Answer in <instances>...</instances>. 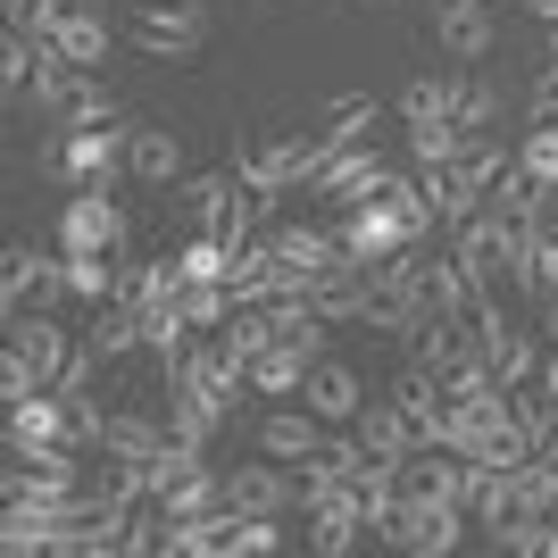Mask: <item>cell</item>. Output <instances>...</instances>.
Returning <instances> with one entry per match:
<instances>
[{"label":"cell","instance_id":"11","mask_svg":"<svg viewBox=\"0 0 558 558\" xmlns=\"http://www.w3.org/2000/svg\"><path fill=\"white\" fill-rule=\"evenodd\" d=\"M301 400H308V409H317L326 425H350L359 409H367V384H359V367H342V359H308Z\"/></svg>","mask_w":558,"mask_h":558},{"label":"cell","instance_id":"18","mask_svg":"<svg viewBox=\"0 0 558 558\" xmlns=\"http://www.w3.org/2000/svg\"><path fill=\"white\" fill-rule=\"evenodd\" d=\"M350 434L367 442V459H409V450H417V425L400 417V400H367V409L350 417Z\"/></svg>","mask_w":558,"mask_h":558},{"label":"cell","instance_id":"29","mask_svg":"<svg viewBox=\"0 0 558 558\" xmlns=\"http://www.w3.org/2000/svg\"><path fill=\"white\" fill-rule=\"evenodd\" d=\"M175 192H184L192 226H209V233H217V226H226V209L242 201V175H184Z\"/></svg>","mask_w":558,"mask_h":558},{"label":"cell","instance_id":"41","mask_svg":"<svg viewBox=\"0 0 558 558\" xmlns=\"http://www.w3.org/2000/svg\"><path fill=\"white\" fill-rule=\"evenodd\" d=\"M525 117H534V125H558V68H542V84L525 93Z\"/></svg>","mask_w":558,"mask_h":558},{"label":"cell","instance_id":"17","mask_svg":"<svg viewBox=\"0 0 558 558\" xmlns=\"http://www.w3.org/2000/svg\"><path fill=\"white\" fill-rule=\"evenodd\" d=\"M125 167H134L142 184H184V142L167 134V125H134L125 134Z\"/></svg>","mask_w":558,"mask_h":558},{"label":"cell","instance_id":"9","mask_svg":"<svg viewBox=\"0 0 558 558\" xmlns=\"http://www.w3.org/2000/svg\"><path fill=\"white\" fill-rule=\"evenodd\" d=\"M267 242H276V258H283V283L292 292H308L317 276H333L342 267V233H326V226H267Z\"/></svg>","mask_w":558,"mask_h":558},{"label":"cell","instance_id":"21","mask_svg":"<svg viewBox=\"0 0 558 558\" xmlns=\"http://www.w3.org/2000/svg\"><path fill=\"white\" fill-rule=\"evenodd\" d=\"M100 450H109V459H159V450H167V417L109 409V417H100Z\"/></svg>","mask_w":558,"mask_h":558},{"label":"cell","instance_id":"38","mask_svg":"<svg viewBox=\"0 0 558 558\" xmlns=\"http://www.w3.org/2000/svg\"><path fill=\"white\" fill-rule=\"evenodd\" d=\"M517 167H525L534 184H558V125H534V134L517 142Z\"/></svg>","mask_w":558,"mask_h":558},{"label":"cell","instance_id":"19","mask_svg":"<svg viewBox=\"0 0 558 558\" xmlns=\"http://www.w3.org/2000/svg\"><path fill=\"white\" fill-rule=\"evenodd\" d=\"M84 350H93L100 367H109V359H125V350H142V308H134V301H93Z\"/></svg>","mask_w":558,"mask_h":558},{"label":"cell","instance_id":"36","mask_svg":"<svg viewBox=\"0 0 558 558\" xmlns=\"http://www.w3.org/2000/svg\"><path fill=\"white\" fill-rule=\"evenodd\" d=\"M450 117V75H409V93H400V125H434Z\"/></svg>","mask_w":558,"mask_h":558},{"label":"cell","instance_id":"45","mask_svg":"<svg viewBox=\"0 0 558 558\" xmlns=\"http://www.w3.org/2000/svg\"><path fill=\"white\" fill-rule=\"evenodd\" d=\"M550 68H558V25H550Z\"/></svg>","mask_w":558,"mask_h":558},{"label":"cell","instance_id":"1","mask_svg":"<svg viewBox=\"0 0 558 558\" xmlns=\"http://www.w3.org/2000/svg\"><path fill=\"white\" fill-rule=\"evenodd\" d=\"M326 167V142H317V125L308 134H283V142H258V150H233V175L251 192H308V175Z\"/></svg>","mask_w":558,"mask_h":558},{"label":"cell","instance_id":"24","mask_svg":"<svg viewBox=\"0 0 558 558\" xmlns=\"http://www.w3.org/2000/svg\"><path fill=\"white\" fill-rule=\"evenodd\" d=\"M226 417H233V409H226V400H209V392H167V434H175V442H201V450H209Z\"/></svg>","mask_w":558,"mask_h":558},{"label":"cell","instance_id":"26","mask_svg":"<svg viewBox=\"0 0 558 558\" xmlns=\"http://www.w3.org/2000/svg\"><path fill=\"white\" fill-rule=\"evenodd\" d=\"M466 517H475L484 534L517 517V475H509V466H475V492H466Z\"/></svg>","mask_w":558,"mask_h":558},{"label":"cell","instance_id":"30","mask_svg":"<svg viewBox=\"0 0 558 558\" xmlns=\"http://www.w3.org/2000/svg\"><path fill=\"white\" fill-rule=\"evenodd\" d=\"M484 359H492V375H500L509 392H517V384H534V375H542V342H534V333H525V326H509V333H500V342H484Z\"/></svg>","mask_w":558,"mask_h":558},{"label":"cell","instance_id":"27","mask_svg":"<svg viewBox=\"0 0 558 558\" xmlns=\"http://www.w3.org/2000/svg\"><path fill=\"white\" fill-rule=\"evenodd\" d=\"M301 375H308V350L276 333V342L251 359V392H301Z\"/></svg>","mask_w":558,"mask_h":558},{"label":"cell","instance_id":"5","mask_svg":"<svg viewBox=\"0 0 558 558\" xmlns=\"http://www.w3.org/2000/svg\"><path fill=\"white\" fill-rule=\"evenodd\" d=\"M134 43L150 59H192L209 43V9L201 0H134Z\"/></svg>","mask_w":558,"mask_h":558},{"label":"cell","instance_id":"46","mask_svg":"<svg viewBox=\"0 0 558 558\" xmlns=\"http://www.w3.org/2000/svg\"><path fill=\"white\" fill-rule=\"evenodd\" d=\"M475 9H500V0H475Z\"/></svg>","mask_w":558,"mask_h":558},{"label":"cell","instance_id":"13","mask_svg":"<svg viewBox=\"0 0 558 558\" xmlns=\"http://www.w3.org/2000/svg\"><path fill=\"white\" fill-rule=\"evenodd\" d=\"M359 534H375V525H367V509H359V492H350V484L326 492V500H308V550H317V558H342Z\"/></svg>","mask_w":558,"mask_h":558},{"label":"cell","instance_id":"25","mask_svg":"<svg viewBox=\"0 0 558 558\" xmlns=\"http://www.w3.org/2000/svg\"><path fill=\"white\" fill-rule=\"evenodd\" d=\"M375 201L400 217V233H409V242H434V226H442V217H434V201H425V184H417V175H400V167H392V184L375 192Z\"/></svg>","mask_w":558,"mask_h":558},{"label":"cell","instance_id":"15","mask_svg":"<svg viewBox=\"0 0 558 558\" xmlns=\"http://www.w3.org/2000/svg\"><path fill=\"white\" fill-rule=\"evenodd\" d=\"M333 233H342V251H350V258H367V267H375V258H392L400 242H409V233H400V217L384 209V201H359V209H342V226H333Z\"/></svg>","mask_w":558,"mask_h":558},{"label":"cell","instance_id":"28","mask_svg":"<svg viewBox=\"0 0 558 558\" xmlns=\"http://www.w3.org/2000/svg\"><path fill=\"white\" fill-rule=\"evenodd\" d=\"M450 167H459V175H466L475 192H492V184H500V175L517 167V150H509L500 134H466V142H459V159H450Z\"/></svg>","mask_w":558,"mask_h":558},{"label":"cell","instance_id":"44","mask_svg":"<svg viewBox=\"0 0 558 558\" xmlns=\"http://www.w3.org/2000/svg\"><path fill=\"white\" fill-rule=\"evenodd\" d=\"M525 9H534V17H542V25H558V0H525Z\"/></svg>","mask_w":558,"mask_h":558},{"label":"cell","instance_id":"34","mask_svg":"<svg viewBox=\"0 0 558 558\" xmlns=\"http://www.w3.org/2000/svg\"><path fill=\"white\" fill-rule=\"evenodd\" d=\"M159 509H167V517H201V509H226V475H217V466H192L184 484H167V492H159Z\"/></svg>","mask_w":558,"mask_h":558},{"label":"cell","instance_id":"2","mask_svg":"<svg viewBox=\"0 0 558 558\" xmlns=\"http://www.w3.org/2000/svg\"><path fill=\"white\" fill-rule=\"evenodd\" d=\"M75 301L68 292V251L43 258V251H25V242H9L0 251V317H17V308H59Z\"/></svg>","mask_w":558,"mask_h":558},{"label":"cell","instance_id":"40","mask_svg":"<svg viewBox=\"0 0 558 558\" xmlns=\"http://www.w3.org/2000/svg\"><path fill=\"white\" fill-rule=\"evenodd\" d=\"M117 117H125V109H117V100L100 93V75H93V84H84V93H75V109L59 117V125H117Z\"/></svg>","mask_w":558,"mask_h":558},{"label":"cell","instance_id":"14","mask_svg":"<svg viewBox=\"0 0 558 558\" xmlns=\"http://www.w3.org/2000/svg\"><path fill=\"white\" fill-rule=\"evenodd\" d=\"M359 466H367V442H359V434H326V450H308L301 459V509L308 500H326V492H342V484H359Z\"/></svg>","mask_w":558,"mask_h":558},{"label":"cell","instance_id":"4","mask_svg":"<svg viewBox=\"0 0 558 558\" xmlns=\"http://www.w3.org/2000/svg\"><path fill=\"white\" fill-rule=\"evenodd\" d=\"M384 184H392V159H384L375 142H342V150H326V167L308 175V192L333 201V209H359V201H375Z\"/></svg>","mask_w":558,"mask_h":558},{"label":"cell","instance_id":"8","mask_svg":"<svg viewBox=\"0 0 558 558\" xmlns=\"http://www.w3.org/2000/svg\"><path fill=\"white\" fill-rule=\"evenodd\" d=\"M434 50H442V59H459V68L492 59V50H500V9H475V0H442V9H434Z\"/></svg>","mask_w":558,"mask_h":558},{"label":"cell","instance_id":"10","mask_svg":"<svg viewBox=\"0 0 558 558\" xmlns=\"http://www.w3.org/2000/svg\"><path fill=\"white\" fill-rule=\"evenodd\" d=\"M125 117L117 125H68V167H75V192L84 184H117V167H125Z\"/></svg>","mask_w":558,"mask_h":558},{"label":"cell","instance_id":"32","mask_svg":"<svg viewBox=\"0 0 558 558\" xmlns=\"http://www.w3.org/2000/svg\"><path fill=\"white\" fill-rule=\"evenodd\" d=\"M175 276H184V283H226L233 276V242H217V233L201 226L184 251H175Z\"/></svg>","mask_w":558,"mask_h":558},{"label":"cell","instance_id":"37","mask_svg":"<svg viewBox=\"0 0 558 558\" xmlns=\"http://www.w3.org/2000/svg\"><path fill=\"white\" fill-rule=\"evenodd\" d=\"M459 125H450V117H434V125H409V150H417V167H450L459 159Z\"/></svg>","mask_w":558,"mask_h":558},{"label":"cell","instance_id":"16","mask_svg":"<svg viewBox=\"0 0 558 558\" xmlns=\"http://www.w3.org/2000/svg\"><path fill=\"white\" fill-rule=\"evenodd\" d=\"M326 434L333 425L317 417V409H276V417H258V450H267V459H308V450H326Z\"/></svg>","mask_w":558,"mask_h":558},{"label":"cell","instance_id":"43","mask_svg":"<svg viewBox=\"0 0 558 558\" xmlns=\"http://www.w3.org/2000/svg\"><path fill=\"white\" fill-rule=\"evenodd\" d=\"M542 333L558 342V292H542Z\"/></svg>","mask_w":558,"mask_h":558},{"label":"cell","instance_id":"22","mask_svg":"<svg viewBox=\"0 0 558 558\" xmlns=\"http://www.w3.org/2000/svg\"><path fill=\"white\" fill-rule=\"evenodd\" d=\"M375 125H384V109H375L367 93H333L326 109H317V142H326V150H342V142H375Z\"/></svg>","mask_w":558,"mask_h":558},{"label":"cell","instance_id":"31","mask_svg":"<svg viewBox=\"0 0 558 558\" xmlns=\"http://www.w3.org/2000/svg\"><path fill=\"white\" fill-rule=\"evenodd\" d=\"M509 475H517V509H525V517H558V459L525 450Z\"/></svg>","mask_w":558,"mask_h":558},{"label":"cell","instance_id":"35","mask_svg":"<svg viewBox=\"0 0 558 558\" xmlns=\"http://www.w3.org/2000/svg\"><path fill=\"white\" fill-rule=\"evenodd\" d=\"M175 308H184L192 333H217V326L233 317V292H226V283H184V292H175Z\"/></svg>","mask_w":558,"mask_h":558},{"label":"cell","instance_id":"33","mask_svg":"<svg viewBox=\"0 0 558 558\" xmlns=\"http://www.w3.org/2000/svg\"><path fill=\"white\" fill-rule=\"evenodd\" d=\"M68 292L84 308L93 301H117V251H68Z\"/></svg>","mask_w":558,"mask_h":558},{"label":"cell","instance_id":"7","mask_svg":"<svg viewBox=\"0 0 558 558\" xmlns=\"http://www.w3.org/2000/svg\"><path fill=\"white\" fill-rule=\"evenodd\" d=\"M226 509H242V517H283V509H301V475H283V459H242V466H226Z\"/></svg>","mask_w":558,"mask_h":558},{"label":"cell","instance_id":"42","mask_svg":"<svg viewBox=\"0 0 558 558\" xmlns=\"http://www.w3.org/2000/svg\"><path fill=\"white\" fill-rule=\"evenodd\" d=\"M534 384H542V392H550V409H558V342L542 350V375H534Z\"/></svg>","mask_w":558,"mask_h":558},{"label":"cell","instance_id":"3","mask_svg":"<svg viewBox=\"0 0 558 558\" xmlns=\"http://www.w3.org/2000/svg\"><path fill=\"white\" fill-rule=\"evenodd\" d=\"M466 525H475V517H466V509H450V500H400V509L384 517L375 534L392 542V550L442 558V550H459V542H466Z\"/></svg>","mask_w":558,"mask_h":558},{"label":"cell","instance_id":"6","mask_svg":"<svg viewBox=\"0 0 558 558\" xmlns=\"http://www.w3.org/2000/svg\"><path fill=\"white\" fill-rule=\"evenodd\" d=\"M125 209L109 201V184H84L68 192V209H59V251H125Z\"/></svg>","mask_w":558,"mask_h":558},{"label":"cell","instance_id":"23","mask_svg":"<svg viewBox=\"0 0 558 558\" xmlns=\"http://www.w3.org/2000/svg\"><path fill=\"white\" fill-rule=\"evenodd\" d=\"M450 125H459V134H492V125H500V84L459 68L450 75Z\"/></svg>","mask_w":558,"mask_h":558},{"label":"cell","instance_id":"20","mask_svg":"<svg viewBox=\"0 0 558 558\" xmlns=\"http://www.w3.org/2000/svg\"><path fill=\"white\" fill-rule=\"evenodd\" d=\"M84 84H93V75L43 43V68H34V84H25V93H34V117H50V125H59V117L75 109V93H84Z\"/></svg>","mask_w":558,"mask_h":558},{"label":"cell","instance_id":"39","mask_svg":"<svg viewBox=\"0 0 558 558\" xmlns=\"http://www.w3.org/2000/svg\"><path fill=\"white\" fill-rule=\"evenodd\" d=\"M276 542H283L276 517H242V509H233V558H267Z\"/></svg>","mask_w":558,"mask_h":558},{"label":"cell","instance_id":"12","mask_svg":"<svg viewBox=\"0 0 558 558\" xmlns=\"http://www.w3.org/2000/svg\"><path fill=\"white\" fill-rule=\"evenodd\" d=\"M43 442H84V434H75V409L59 392L9 400V450H43Z\"/></svg>","mask_w":558,"mask_h":558}]
</instances>
